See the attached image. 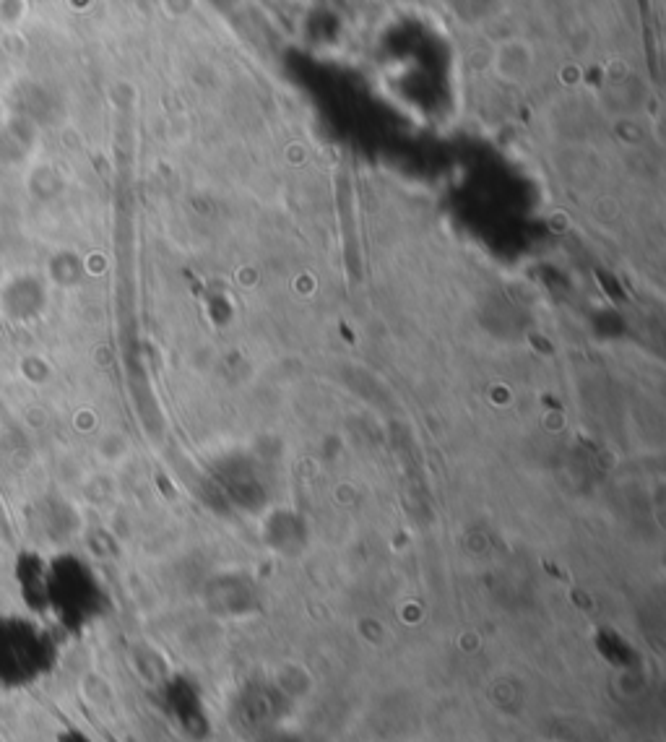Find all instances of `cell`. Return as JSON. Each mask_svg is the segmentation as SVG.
I'll use <instances>...</instances> for the list:
<instances>
[{
	"instance_id": "1",
	"label": "cell",
	"mask_w": 666,
	"mask_h": 742,
	"mask_svg": "<svg viewBox=\"0 0 666 742\" xmlns=\"http://www.w3.org/2000/svg\"><path fill=\"white\" fill-rule=\"evenodd\" d=\"M45 649L40 633L21 620H3L0 623V680L19 683L29 680L40 670Z\"/></svg>"
},
{
	"instance_id": "2",
	"label": "cell",
	"mask_w": 666,
	"mask_h": 742,
	"mask_svg": "<svg viewBox=\"0 0 666 742\" xmlns=\"http://www.w3.org/2000/svg\"><path fill=\"white\" fill-rule=\"evenodd\" d=\"M0 742H8V737H6V732H0Z\"/></svg>"
}]
</instances>
